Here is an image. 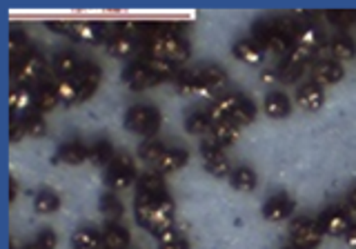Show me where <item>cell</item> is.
Wrapping results in <instances>:
<instances>
[{
	"mask_svg": "<svg viewBox=\"0 0 356 249\" xmlns=\"http://www.w3.org/2000/svg\"><path fill=\"white\" fill-rule=\"evenodd\" d=\"M134 216H136L138 227L149 232L156 239H161L165 232L174 230L176 202L170 196V191L159 196H136V200H134Z\"/></svg>",
	"mask_w": 356,
	"mask_h": 249,
	"instance_id": "1",
	"label": "cell"
},
{
	"mask_svg": "<svg viewBox=\"0 0 356 249\" xmlns=\"http://www.w3.org/2000/svg\"><path fill=\"white\" fill-rule=\"evenodd\" d=\"M122 122H125V127L131 134L140 136V138H145V140H152V138H156V134L161 131L163 116L154 105L138 103V105H131L125 111V118H122Z\"/></svg>",
	"mask_w": 356,
	"mask_h": 249,
	"instance_id": "2",
	"label": "cell"
},
{
	"mask_svg": "<svg viewBox=\"0 0 356 249\" xmlns=\"http://www.w3.org/2000/svg\"><path fill=\"white\" fill-rule=\"evenodd\" d=\"M138 167H136V161L125 154V152H118L114 158H111V163L105 167V174H103V180H105V187L109 191H122L131 187L134 183L138 180Z\"/></svg>",
	"mask_w": 356,
	"mask_h": 249,
	"instance_id": "3",
	"label": "cell"
},
{
	"mask_svg": "<svg viewBox=\"0 0 356 249\" xmlns=\"http://www.w3.org/2000/svg\"><path fill=\"white\" fill-rule=\"evenodd\" d=\"M252 36L261 45L265 54L278 56V58H285L294 47V40L285 36V33L276 27L274 20H259L252 29Z\"/></svg>",
	"mask_w": 356,
	"mask_h": 249,
	"instance_id": "4",
	"label": "cell"
},
{
	"mask_svg": "<svg viewBox=\"0 0 356 249\" xmlns=\"http://www.w3.org/2000/svg\"><path fill=\"white\" fill-rule=\"evenodd\" d=\"M287 234H289V245H294L296 249H318L323 239H325L318 220L305 216H298L289 223Z\"/></svg>",
	"mask_w": 356,
	"mask_h": 249,
	"instance_id": "5",
	"label": "cell"
},
{
	"mask_svg": "<svg viewBox=\"0 0 356 249\" xmlns=\"http://www.w3.org/2000/svg\"><path fill=\"white\" fill-rule=\"evenodd\" d=\"M314 51L303 49V47H292L285 58H281V65H278L276 76L281 83H296L307 67H312L314 63Z\"/></svg>",
	"mask_w": 356,
	"mask_h": 249,
	"instance_id": "6",
	"label": "cell"
},
{
	"mask_svg": "<svg viewBox=\"0 0 356 249\" xmlns=\"http://www.w3.org/2000/svg\"><path fill=\"white\" fill-rule=\"evenodd\" d=\"M44 72V61L38 51L27 49L14 56V81L16 85H31L36 83Z\"/></svg>",
	"mask_w": 356,
	"mask_h": 249,
	"instance_id": "7",
	"label": "cell"
},
{
	"mask_svg": "<svg viewBox=\"0 0 356 249\" xmlns=\"http://www.w3.org/2000/svg\"><path fill=\"white\" fill-rule=\"evenodd\" d=\"M316 220L321 225L323 234L332 236V239H343L345 232L354 225V218L348 211V207H341V205H334V207H327L325 211H321V216Z\"/></svg>",
	"mask_w": 356,
	"mask_h": 249,
	"instance_id": "8",
	"label": "cell"
},
{
	"mask_svg": "<svg viewBox=\"0 0 356 249\" xmlns=\"http://www.w3.org/2000/svg\"><path fill=\"white\" fill-rule=\"evenodd\" d=\"M200 158H203V167L209 176L214 178H229L232 174V167L222 147H218L214 140H203L200 143Z\"/></svg>",
	"mask_w": 356,
	"mask_h": 249,
	"instance_id": "9",
	"label": "cell"
},
{
	"mask_svg": "<svg viewBox=\"0 0 356 249\" xmlns=\"http://www.w3.org/2000/svg\"><path fill=\"white\" fill-rule=\"evenodd\" d=\"M122 83H125L131 92H145V89L161 85L163 81L145 63L134 61L125 67V72H122Z\"/></svg>",
	"mask_w": 356,
	"mask_h": 249,
	"instance_id": "10",
	"label": "cell"
},
{
	"mask_svg": "<svg viewBox=\"0 0 356 249\" xmlns=\"http://www.w3.org/2000/svg\"><path fill=\"white\" fill-rule=\"evenodd\" d=\"M74 83L78 85V92H81V103H85V100H89L96 89L100 87V81H103V70H100V65L96 63H81V67H78V72L72 76Z\"/></svg>",
	"mask_w": 356,
	"mask_h": 249,
	"instance_id": "11",
	"label": "cell"
},
{
	"mask_svg": "<svg viewBox=\"0 0 356 249\" xmlns=\"http://www.w3.org/2000/svg\"><path fill=\"white\" fill-rule=\"evenodd\" d=\"M309 74H312V81L321 87H332V85H339L343 78H345V70L343 65L337 63L334 58H323L316 61L314 65L309 67Z\"/></svg>",
	"mask_w": 356,
	"mask_h": 249,
	"instance_id": "12",
	"label": "cell"
},
{
	"mask_svg": "<svg viewBox=\"0 0 356 249\" xmlns=\"http://www.w3.org/2000/svg\"><path fill=\"white\" fill-rule=\"evenodd\" d=\"M89 161V147L83 140H67L58 147V152L51 156V165H70L78 167Z\"/></svg>",
	"mask_w": 356,
	"mask_h": 249,
	"instance_id": "13",
	"label": "cell"
},
{
	"mask_svg": "<svg viewBox=\"0 0 356 249\" xmlns=\"http://www.w3.org/2000/svg\"><path fill=\"white\" fill-rule=\"evenodd\" d=\"M105 45H107V51L114 56V58H129V56H134L138 49H143L140 38L134 36V33L122 31V29H116L114 33H109Z\"/></svg>",
	"mask_w": 356,
	"mask_h": 249,
	"instance_id": "14",
	"label": "cell"
},
{
	"mask_svg": "<svg viewBox=\"0 0 356 249\" xmlns=\"http://www.w3.org/2000/svg\"><path fill=\"white\" fill-rule=\"evenodd\" d=\"M296 209V200L289 194H276L272 198H267L263 205V218L267 223H283L287 218H292V214Z\"/></svg>",
	"mask_w": 356,
	"mask_h": 249,
	"instance_id": "15",
	"label": "cell"
},
{
	"mask_svg": "<svg viewBox=\"0 0 356 249\" xmlns=\"http://www.w3.org/2000/svg\"><path fill=\"white\" fill-rule=\"evenodd\" d=\"M70 38L76 42L96 47V45L107 42L109 33L103 25H100V22H72V36Z\"/></svg>",
	"mask_w": 356,
	"mask_h": 249,
	"instance_id": "16",
	"label": "cell"
},
{
	"mask_svg": "<svg viewBox=\"0 0 356 249\" xmlns=\"http://www.w3.org/2000/svg\"><path fill=\"white\" fill-rule=\"evenodd\" d=\"M296 103L298 107H303L305 111H321V107L325 105V89L316 85L314 81L303 83L296 89Z\"/></svg>",
	"mask_w": 356,
	"mask_h": 249,
	"instance_id": "17",
	"label": "cell"
},
{
	"mask_svg": "<svg viewBox=\"0 0 356 249\" xmlns=\"http://www.w3.org/2000/svg\"><path fill=\"white\" fill-rule=\"evenodd\" d=\"M232 54H234V58H236V61H241L243 65H250V67H259V65L265 63V51L254 38L236 40V42H234V47H232Z\"/></svg>",
	"mask_w": 356,
	"mask_h": 249,
	"instance_id": "18",
	"label": "cell"
},
{
	"mask_svg": "<svg viewBox=\"0 0 356 249\" xmlns=\"http://www.w3.org/2000/svg\"><path fill=\"white\" fill-rule=\"evenodd\" d=\"M36 105V92L29 87V85H16L11 87L9 92V107H11V114H18L20 118L27 116L31 107Z\"/></svg>",
	"mask_w": 356,
	"mask_h": 249,
	"instance_id": "19",
	"label": "cell"
},
{
	"mask_svg": "<svg viewBox=\"0 0 356 249\" xmlns=\"http://www.w3.org/2000/svg\"><path fill=\"white\" fill-rule=\"evenodd\" d=\"M189 163V152L181 150V147H167L163 152V156L159 158V163L154 165V169L159 174L167 176V174H176L178 169H183Z\"/></svg>",
	"mask_w": 356,
	"mask_h": 249,
	"instance_id": "20",
	"label": "cell"
},
{
	"mask_svg": "<svg viewBox=\"0 0 356 249\" xmlns=\"http://www.w3.org/2000/svg\"><path fill=\"white\" fill-rule=\"evenodd\" d=\"M174 87L176 94L181 96H211V92L200 83L194 70H181V74L174 78Z\"/></svg>",
	"mask_w": 356,
	"mask_h": 249,
	"instance_id": "21",
	"label": "cell"
},
{
	"mask_svg": "<svg viewBox=\"0 0 356 249\" xmlns=\"http://www.w3.org/2000/svg\"><path fill=\"white\" fill-rule=\"evenodd\" d=\"M263 109H265V114L270 118L281 120V118H287L289 114H292V100H289V96L285 92H278V89H274V92H270L265 96Z\"/></svg>",
	"mask_w": 356,
	"mask_h": 249,
	"instance_id": "22",
	"label": "cell"
},
{
	"mask_svg": "<svg viewBox=\"0 0 356 249\" xmlns=\"http://www.w3.org/2000/svg\"><path fill=\"white\" fill-rule=\"evenodd\" d=\"M196 76L200 78V83H203L211 94L214 92H220V89H225L229 85V78H227V72L222 70L218 65H203L194 70Z\"/></svg>",
	"mask_w": 356,
	"mask_h": 249,
	"instance_id": "23",
	"label": "cell"
},
{
	"mask_svg": "<svg viewBox=\"0 0 356 249\" xmlns=\"http://www.w3.org/2000/svg\"><path fill=\"white\" fill-rule=\"evenodd\" d=\"M159 194H167L165 176L156 172V169L143 172L136 180V196H159Z\"/></svg>",
	"mask_w": 356,
	"mask_h": 249,
	"instance_id": "24",
	"label": "cell"
},
{
	"mask_svg": "<svg viewBox=\"0 0 356 249\" xmlns=\"http://www.w3.org/2000/svg\"><path fill=\"white\" fill-rule=\"evenodd\" d=\"M131 234L120 223H105L103 227V249H129Z\"/></svg>",
	"mask_w": 356,
	"mask_h": 249,
	"instance_id": "25",
	"label": "cell"
},
{
	"mask_svg": "<svg viewBox=\"0 0 356 249\" xmlns=\"http://www.w3.org/2000/svg\"><path fill=\"white\" fill-rule=\"evenodd\" d=\"M294 47H303V49H309L316 54L323 47L321 29L316 25H312V22H300L296 36H294Z\"/></svg>",
	"mask_w": 356,
	"mask_h": 249,
	"instance_id": "26",
	"label": "cell"
},
{
	"mask_svg": "<svg viewBox=\"0 0 356 249\" xmlns=\"http://www.w3.org/2000/svg\"><path fill=\"white\" fill-rule=\"evenodd\" d=\"M243 94H225L220 96L214 105L209 107V116L214 122H220V120H232L234 111H236L238 103H241Z\"/></svg>",
	"mask_w": 356,
	"mask_h": 249,
	"instance_id": "27",
	"label": "cell"
},
{
	"mask_svg": "<svg viewBox=\"0 0 356 249\" xmlns=\"http://www.w3.org/2000/svg\"><path fill=\"white\" fill-rule=\"evenodd\" d=\"M211 140H214L218 147H232L234 143L238 140V136H241V127L236 122H232V120H220V122H214V129H211Z\"/></svg>",
	"mask_w": 356,
	"mask_h": 249,
	"instance_id": "28",
	"label": "cell"
},
{
	"mask_svg": "<svg viewBox=\"0 0 356 249\" xmlns=\"http://www.w3.org/2000/svg\"><path fill=\"white\" fill-rule=\"evenodd\" d=\"M72 249H103V232L96 227H78L72 234Z\"/></svg>",
	"mask_w": 356,
	"mask_h": 249,
	"instance_id": "29",
	"label": "cell"
},
{
	"mask_svg": "<svg viewBox=\"0 0 356 249\" xmlns=\"http://www.w3.org/2000/svg\"><path fill=\"white\" fill-rule=\"evenodd\" d=\"M229 185L236 189V191H254L256 185H259V176H256V172L252 167L248 165H241L236 169H232V174H229Z\"/></svg>",
	"mask_w": 356,
	"mask_h": 249,
	"instance_id": "30",
	"label": "cell"
},
{
	"mask_svg": "<svg viewBox=\"0 0 356 249\" xmlns=\"http://www.w3.org/2000/svg\"><path fill=\"white\" fill-rule=\"evenodd\" d=\"M330 54L337 63H348L356 56V42L348 33H339V36H334L330 42Z\"/></svg>",
	"mask_w": 356,
	"mask_h": 249,
	"instance_id": "31",
	"label": "cell"
},
{
	"mask_svg": "<svg viewBox=\"0 0 356 249\" xmlns=\"http://www.w3.org/2000/svg\"><path fill=\"white\" fill-rule=\"evenodd\" d=\"M60 98L56 94V85L54 83H44L36 89V111L38 114H49L56 107H60Z\"/></svg>",
	"mask_w": 356,
	"mask_h": 249,
	"instance_id": "32",
	"label": "cell"
},
{
	"mask_svg": "<svg viewBox=\"0 0 356 249\" xmlns=\"http://www.w3.org/2000/svg\"><path fill=\"white\" fill-rule=\"evenodd\" d=\"M60 209V196L51 189H40L36 196H33V211L40 214V216H51Z\"/></svg>",
	"mask_w": 356,
	"mask_h": 249,
	"instance_id": "33",
	"label": "cell"
},
{
	"mask_svg": "<svg viewBox=\"0 0 356 249\" xmlns=\"http://www.w3.org/2000/svg\"><path fill=\"white\" fill-rule=\"evenodd\" d=\"M100 214L105 216V223H118L122 218V214H125V207H122L120 198L114 194V191H105L103 196H100Z\"/></svg>",
	"mask_w": 356,
	"mask_h": 249,
	"instance_id": "34",
	"label": "cell"
},
{
	"mask_svg": "<svg viewBox=\"0 0 356 249\" xmlns=\"http://www.w3.org/2000/svg\"><path fill=\"white\" fill-rule=\"evenodd\" d=\"M185 129L192 136H207L214 129V120H211L209 111H192L185 118Z\"/></svg>",
	"mask_w": 356,
	"mask_h": 249,
	"instance_id": "35",
	"label": "cell"
},
{
	"mask_svg": "<svg viewBox=\"0 0 356 249\" xmlns=\"http://www.w3.org/2000/svg\"><path fill=\"white\" fill-rule=\"evenodd\" d=\"M114 156H116L114 145H111V140H107V138H98L92 147H89V163L96 165V167L105 169Z\"/></svg>",
	"mask_w": 356,
	"mask_h": 249,
	"instance_id": "36",
	"label": "cell"
},
{
	"mask_svg": "<svg viewBox=\"0 0 356 249\" xmlns=\"http://www.w3.org/2000/svg\"><path fill=\"white\" fill-rule=\"evenodd\" d=\"M140 63H145L149 67V70L161 78V81L165 83V81H174V78L181 74V70H178L176 65H172V63H167V61H161V58H154V56H140L138 58Z\"/></svg>",
	"mask_w": 356,
	"mask_h": 249,
	"instance_id": "37",
	"label": "cell"
},
{
	"mask_svg": "<svg viewBox=\"0 0 356 249\" xmlns=\"http://www.w3.org/2000/svg\"><path fill=\"white\" fill-rule=\"evenodd\" d=\"M78 67H81V63L76 61V56L70 49H63L54 56V70L58 78H72L78 72Z\"/></svg>",
	"mask_w": 356,
	"mask_h": 249,
	"instance_id": "38",
	"label": "cell"
},
{
	"mask_svg": "<svg viewBox=\"0 0 356 249\" xmlns=\"http://www.w3.org/2000/svg\"><path fill=\"white\" fill-rule=\"evenodd\" d=\"M54 85H56V94H58L63 105L81 103V92H78V85L74 83V78H58Z\"/></svg>",
	"mask_w": 356,
	"mask_h": 249,
	"instance_id": "39",
	"label": "cell"
},
{
	"mask_svg": "<svg viewBox=\"0 0 356 249\" xmlns=\"http://www.w3.org/2000/svg\"><path fill=\"white\" fill-rule=\"evenodd\" d=\"M20 122H22V127H25L29 138H42V136L47 134V120H44V116L38 114L36 109L29 111L27 116H22Z\"/></svg>",
	"mask_w": 356,
	"mask_h": 249,
	"instance_id": "40",
	"label": "cell"
},
{
	"mask_svg": "<svg viewBox=\"0 0 356 249\" xmlns=\"http://www.w3.org/2000/svg\"><path fill=\"white\" fill-rule=\"evenodd\" d=\"M254 120H256V105H254V100L248 98V96H243L238 107H236V111H234V116H232V122H236L238 127H245V124H252Z\"/></svg>",
	"mask_w": 356,
	"mask_h": 249,
	"instance_id": "41",
	"label": "cell"
},
{
	"mask_svg": "<svg viewBox=\"0 0 356 249\" xmlns=\"http://www.w3.org/2000/svg\"><path fill=\"white\" fill-rule=\"evenodd\" d=\"M165 150H167V147H165V143H161V140H156V138L145 140V143L138 147V158L154 167L156 163H159V158L163 156Z\"/></svg>",
	"mask_w": 356,
	"mask_h": 249,
	"instance_id": "42",
	"label": "cell"
},
{
	"mask_svg": "<svg viewBox=\"0 0 356 249\" xmlns=\"http://www.w3.org/2000/svg\"><path fill=\"white\" fill-rule=\"evenodd\" d=\"M323 14H325V18L339 29H348L356 22V11L354 9H327V11H323Z\"/></svg>",
	"mask_w": 356,
	"mask_h": 249,
	"instance_id": "43",
	"label": "cell"
},
{
	"mask_svg": "<svg viewBox=\"0 0 356 249\" xmlns=\"http://www.w3.org/2000/svg\"><path fill=\"white\" fill-rule=\"evenodd\" d=\"M159 249H192V245H189L185 236L174 227L170 232H165L159 239Z\"/></svg>",
	"mask_w": 356,
	"mask_h": 249,
	"instance_id": "44",
	"label": "cell"
},
{
	"mask_svg": "<svg viewBox=\"0 0 356 249\" xmlns=\"http://www.w3.org/2000/svg\"><path fill=\"white\" fill-rule=\"evenodd\" d=\"M56 247H58V234L54 230H42L36 241L22 245L20 249H56Z\"/></svg>",
	"mask_w": 356,
	"mask_h": 249,
	"instance_id": "45",
	"label": "cell"
},
{
	"mask_svg": "<svg viewBox=\"0 0 356 249\" xmlns=\"http://www.w3.org/2000/svg\"><path fill=\"white\" fill-rule=\"evenodd\" d=\"M9 45H11V51H14V56L27 51V36L22 29H11V36H9Z\"/></svg>",
	"mask_w": 356,
	"mask_h": 249,
	"instance_id": "46",
	"label": "cell"
},
{
	"mask_svg": "<svg viewBox=\"0 0 356 249\" xmlns=\"http://www.w3.org/2000/svg\"><path fill=\"white\" fill-rule=\"evenodd\" d=\"M27 136V131H25V127H22V122H20V118L18 120H14L11 122V129H9V140L14 143V145H18L22 138Z\"/></svg>",
	"mask_w": 356,
	"mask_h": 249,
	"instance_id": "47",
	"label": "cell"
},
{
	"mask_svg": "<svg viewBox=\"0 0 356 249\" xmlns=\"http://www.w3.org/2000/svg\"><path fill=\"white\" fill-rule=\"evenodd\" d=\"M47 29L60 33V36H72V22H47Z\"/></svg>",
	"mask_w": 356,
	"mask_h": 249,
	"instance_id": "48",
	"label": "cell"
},
{
	"mask_svg": "<svg viewBox=\"0 0 356 249\" xmlns=\"http://www.w3.org/2000/svg\"><path fill=\"white\" fill-rule=\"evenodd\" d=\"M345 207H348V211L352 214V218L356 220V185L350 189V194H348V202H345Z\"/></svg>",
	"mask_w": 356,
	"mask_h": 249,
	"instance_id": "49",
	"label": "cell"
},
{
	"mask_svg": "<svg viewBox=\"0 0 356 249\" xmlns=\"http://www.w3.org/2000/svg\"><path fill=\"white\" fill-rule=\"evenodd\" d=\"M343 243L348 245L350 249H356V223L352 225V227L345 232V236H343Z\"/></svg>",
	"mask_w": 356,
	"mask_h": 249,
	"instance_id": "50",
	"label": "cell"
},
{
	"mask_svg": "<svg viewBox=\"0 0 356 249\" xmlns=\"http://www.w3.org/2000/svg\"><path fill=\"white\" fill-rule=\"evenodd\" d=\"M281 249H296V247H294V245H283Z\"/></svg>",
	"mask_w": 356,
	"mask_h": 249,
	"instance_id": "51",
	"label": "cell"
}]
</instances>
